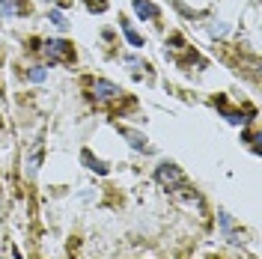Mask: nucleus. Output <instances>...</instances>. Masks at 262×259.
Wrapping results in <instances>:
<instances>
[{
	"mask_svg": "<svg viewBox=\"0 0 262 259\" xmlns=\"http://www.w3.org/2000/svg\"><path fill=\"white\" fill-rule=\"evenodd\" d=\"M45 54V63H75L78 60V51L75 45L69 42V39H48V42H42V48H36Z\"/></svg>",
	"mask_w": 262,
	"mask_h": 259,
	"instance_id": "nucleus-1",
	"label": "nucleus"
},
{
	"mask_svg": "<svg viewBox=\"0 0 262 259\" xmlns=\"http://www.w3.org/2000/svg\"><path fill=\"white\" fill-rule=\"evenodd\" d=\"M155 182L161 185L164 191H176V188H182L188 179H185V173H182L173 161H164V164L155 167Z\"/></svg>",
	"mask_w": 262,
	"mask_h": 259,
	"instance_id": "nucleus-2",
	"label": "nucleus"
},
{
	"mask_svg": "<svg viewBox=\"0 0 262 259\" xmlns=\"http://www.w3.org/2000/svg\"><path fill=\"white\" fill-rule=\"evenodd\" d=\"M93 96H96L98 101H119L125 93H122L116 83L104 81V78H98V81H93Z\"/></svg>",
	"mask_w": 262,
	"mask_h": 259,
	"instance_id": "nucleus-3",
	"label": "nucleus"
},
{
	"mask_svg": "<svg viewBox=\"0 0 262 259\" xmlns=\"http://www.w3.org/2000/svg\"><path fill=\"white\" fill-rule=\"evenodd\" d=\"M217 224H221V229H224L227 242H232V244H242V242H245V239H242V232L235 229V221L229 218L227 211H217Z\"/></svg>",
	"mask_w": 262,
	"mask_h": 259,
	"instance_id": "nucleus-4",
	"label": "nucleus"
},
{
	"mask_svg": "<svg viewBox=\"0 0 262 259\" xmlns=\"http://www.w3.org/2000/svg\"><path fill=\"white\" fill-rule=\"evenodd\" d=\"M131 6H134V12L143 18V21H158L161 18V9L152 0H131Z\"/></svg>",
	"mask_w": 262,
	"mask_h": 259,
	"instance_id": "nucleus-5",
	"label": "nucleus"
},
{
	"mask_svg": "<svg viewBox=\"0 0 262 259\" xmlns=\"http://www.w3.org/2000/svg\"><path fill=\"white\" fill-rule=\"evenodd\" d=\"M119 134H122L125 140H131V146H134L137 152H152L146 134H140V131H134V128H125V125H119Z\"/></svg>",
	"mask_w": 262,
	"mask_h": 259,
	"instance_id": "nucleus-6",
	"label": "nucleus"
},
{
	"mask_svg": "<svg viewBox=\"0 0 262 259\" xmlns=\"http://www.w3.org/2000/svg\"><path fill=\"white\" fill-rule=\"evenodd\" d=\"M30 6L24 0H0V15L3 18H12V15H27Z\"/></svg>",
	"mask_w": 262,
	"mask_h": 259,
	"instance_id": "nucleus-7",
	"label": "nucleus"
},
{
	"mask_svg": "<svg viewBox=\"0 0 262 259\" xmlns=\"http://www.w3.org/2000/svg\"><path fill=\"white\" fill-rule=\"evenodd\" d=\"M81 164L86 167V170L98 173V176H104V173H107V164L101 161V158H96V155H93L90 149H83V152H81Z\"/></svg>",
	"mask_w": 262,
	"mask_h": 259,
	"instance_id": "nucleus-8",
	"label": "nucleus"
},
{
	"mask_svg": "<svg viewBox=\"0 0 262 259\" xmlns=\"http://www.w3.org/2000/svg\"><path fill=\"white\" fill-rule=\"evenodd\" d=\"M42 152H45V146L42 140L33 146V152L27 155V161H24V170H27V176H36V170H39V164H42Z\"/></svg>",
	"mask_w": 262,
	"mask_h": 259,
	"instance_id": "nucleus-9",
	"label": "nucleus"
},
{
	"mask_svg": "<svg viewBox=\"0 0 262 259\" xmlns=\"http://www.w3.org/2000/svg\"><path fill=\"white\" fill-rule=\"evenodd\" d=\"M119 30H122V36L128 39V45H131V48H143V36H140V33L134 30V27H131V24L125 21V18L119 21Z\"/></svg>",
	"mask_w": 262,
	"mask_h": 259,
	"instance_id": "nucleus-10",
	"label": "nucleus"
},
{
	"mask_svg": "<svg viewBox=\"0 0 262 259\" xmlns=\"http://www.w3.org/2000/svg\"><path fill=\"white\" fill-rule=\"evenodd\" d=\"M24 78L33 81V83H42L45 78H48V72H45V66H30V69L24 72Z\"/></svg>",
	"mask_w": 262,
	"mask_h": 259,
	"instance_id": "nucleus-11",
	"label": "nucleus"
},
{
	"mask_svg": "<svg viewBox=\"0 0 262 259\" xmlns=\"http://www.w3.org/2000/svg\"><path fill=\"white\" fill-rule=\"evenodd\" d=\"M48 21H51V24H54V27H60V30H63V27H69V24H66V18H63V12H60V9H51V12H48Z\"/></svg>",
	"mask_w": 262,
	"mask_h": 259,
	"instance_id": "nucleus-12",
	"label": "nucleus"
},
{
	"mask_svg": "<svg viewBox=\"0 0 262 259\" xmlns=\"http://www.w3.org/2000/svg\"><path fill=\"white\" fill-rule=\"evenodd\" d=\"M90 12H107V0H86Z\"/></svg>",
	"mask_w": 262,
	"mask_h": 259,
	"instance_id": "nucleus-13",
	"label": "nucleus"
},
{
	"mask_svg": "<svg viewBox=\"0 0 262 259\" xmlns=\"http://www.w3.org/2000/svg\"><path fill=\"white\" fill-rule=\"evenodd\" d=\"M0 128H3V116H0Z\"/></svg>",
	"mask_w": 262,
	"mask_h": 259,
	"instance_id": "nucleus-14",
	"label": "nucleus"
}]
</instances>
